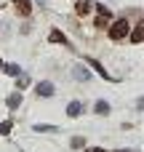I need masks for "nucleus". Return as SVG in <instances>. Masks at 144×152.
<instances>
[{
    "label": "nucleus",
    "instance_id": "f257e3e1",
    "mask_svg": "<svg viewBox=\"0 0 144 152\" xmlns=\"http://www.w3.org/2000/svg\"><path fill=\"white\" fill-rule=\"evenodd\" d=\"M128 32H131V27H128L126 19H118V21L110 27V37H112V40H123V37H128Z\"/></svg>",
    "mask_w": 144,
    "mask_h": 152
},
{
    "label": "nucleus",
    "instance_id": "f03ea898",
    "mask_svg": "<svg viewBox=\"0 0 144 152\" xmlns=\"http://www.w3.org/2000/svg\"><path fill=\"white\" fill-rule=\"evenodd\" d=\"M72 77L80 80V83H86V80H91V72H88L83 64H75V67H72Z\"/></svg>",
    "mask_w": 144,
    "mask_h": 152
},
{
    "label": "nucleus",
    "instance_id": "7ed1b4c3",
    "mask_svg": "<svg viewBox=\"0 0 144 152\" xmlns=\"http://www.w3.org/2000/svg\"><path fill=\"white\" fill-rule=\"evenodd\" d=\"M128 37H131V43H144V21H139V24L128 32Z\"/></svg>",
    "mask_w": 144,
    "mask_h": 152
},
{
    "label": "nucleus",
    "instance_id": "20e7f679",
    "mask_svg": "<svg viewBox=\"0 0 144 152\" xmlns=\"http://www.w3.org/2000/svg\"><path fill=\"white\" fill-rule=\"evenodd\" d=\"M48 40H51V43H59V45H67V35H64L61 29H51V32H48Z\"/></svg>",
    "mask_w": 144,
    "mask_h": 152
},
{
    "label": "nucleus",
    "instance_id": "39448f33",
    "mask_svg": "<svg viewBox=\"0 0 144 152\" xmlns=\"http://www.w3.org/2000/svg\"><path fill=\"white\" fill-rule=\"evenodd\" d=\"M16 11H19V16H29L32 13V3L29 0H16Z\"/></svg>",
    "mask_w": 144,
    "mask_h": 152
},
{
    "label": "nucleus",
    "instance_id": "423d86ee",
    "mask_svg": "<svg viewBox=\"0 0 144 152\" xmlns=\"http://www.w3.org/2000/svg\"><path fill=\"white\" fill-rule=\"evenodd\" d=\"M37 96H53V86H51L48 80L37 83Z\"/></svg>",
    "mask_w": 144,
    "mask_h": 152
},
{
    "label": "nucleus",
    "instance_id": "0eeeda50",
    "mask_svg": "<svg viewBox=\"0 0 144 152\" xmlns=\"http://www.w3.org/2000/svg\"><path fill=\"white\" fill-rule=\"evenodd\" d=\"M5 104H8V110H16V107L21 104V91H13V94L8 96V102H5Z\"/></svg>",
    "mask_w": 144,
    "mask_h": 152
},
{
    "label": "nucleus",
    "instance_id": "6e6552de",
    "mask_svg": "<svg viewBox=\"0 0 144 152\" xmlns=\"http://www.w3.org/2000/svg\"><path fill=\"white\" fill-rule=\"evenodd\" d=\"M3 72L11 75V77H19V75H21V67H19V64H3Z\"/></svg>",
    "mask_w": 144,
    "mask_h": 152
},
{
    "label": "nucleus",
    "instance_id": "1a4fd4ad",
    "mask_svg": "<svg viewBox=\"0 0 144 152\" xmlns=\"http://www.w3.org/2000/svg\"><path fill=\"white\" fill-rule=\"evenodd\" d=\"M75 11H77L80 16H86V13H91V0H77V5H75Z\"/></svg>",
    "mask_w": 144,
    "mask_h": 152
},
{
    "label": "nucleus",
    "instance_id": "9d476101",
    "mask_svg": "<svg viewBox=\"0 0 144 152\" xmlns=\"http://www.w3.org/2000/svg\"><path fill=\"white\" fill-rule=\"evenodd\" d=\"M80 112H83V107H80L77 102H69V104H67V115H69V118H77Z\"/></svg>",
    "mask_w": 144,
    "mask_h": 152
},
{
    "label": "nucleus",
    "instance_id": "9b49d317",
    "mask_svg": "<svg viewBox=\"0 0 144 152\" xmlns=\"http://www.w3.org/2000/svg\"><path fill=\"white\" fill-rule=\"evenodd\" d=\"M88 64H91V67H94V69H96V72H99V75H102L104 80H110V72H107V69H104V67H102L99 61H94V59H88Z\"/></svg>",
    "mask_w": 144,
    "mask_h": 152
},
{
    "label": "nucleus",
    "instance_id": "f8f14e48",
    "mask_svg": "<svg viewBox=\"0 0 144 152\" xmlns=\"http://www.w3.org/2000/svg\"><path fill=\"white\" fill-rule=\"evenodd\" d=\"M94 110H96V115H110V104H107V102H104V99H99V102H96V107H94Z\"/></svg>",
    "mask_w": 144,
    "mask_h": 152
},
{
    "label": "nucleus",
    "instance_id": "ddd939ff",
    "mask_svg": "<svg viewBox=\"0 0 144 152\" xmlns=\"http://www.w3.org/2000/svg\"><path fill=\"white\" fill-rule=\"evenodd\" d=\"M94 5H96V13H99V16H104V19H112V11H110L107 5H102V3H94Z\"/></svg>",
    "mask_w": 144,
    "mask_h": 152
},
{
    "label": "nucleus",
    "instance_id": "4468645a",
    "mask_svg": "<svg viewBox=\"0 0 144 152\" xmlns=\"http://www.w3.org/2000/svg\"><path fill=\"white\" fill-rule=\"evenodd\" d=\"M16 88H19V91L29 88V77H27V75H19V83H16Z\"/></svg>",
    "mask_w": 144,
    "mask_h": 152
},
{
    "label": "nucleus",
    "instance_id": "2eb2a0df",
    "mask_svg": "<svg viewBox=\"0 0 144 152\" xmlns=\"http://www.w3.org/2000/svg\"><path fill=\"white\" fill-rule=\"evenodd\" d=\"M11 128H13V123H11V120H3V123H0V134H3V136H8V134H11Z\"/></svg>",
    "mask_w": 144,
    "mask_h": 152
},
{
    "label": "nucleus",
    "instance_id": "dca6fc26",
    "mask_svg": "<svg viewBox=\"0 0 144 152\" xmlns=\"http://www.w3.org/2000/svg\"><path fill=\"white\" fill-rule=\"evenodd\" d=\"M35 131L45 134V131H59V128H56V126H45V123H37V126H35Z\"/></svg>",
    "mask_w": 144,
    "mask_h": 152
},
{
    "label": "nucleus",
    "instance_id": "f3484780",
    "mask_svg": "<svg viewBox=\"0 0 144 152\" xmlns=\"http://www.w3.org/2000/svg\"><path fill=\"white\" fill-rule=\"evenodd\" d=\"M83 144H86L83 136H75V139H72V147H83Z\"/></svg>",
    "mask_w": 144,
    "mask_h": 152
},
{
    "label": "nucleus",
    "instance_id": "a211bd4d",
    "mask_svg": "<svg viewBox=\"0 0 144 152\" xmlns=\"http://www.w3.org/2000/svg\"><path fill=\"white\" fill-rule=\"evenodd\" d=\"M86 152H107V150H102V147H88Z\"/></svg>",
    "mask_w": 144,
    "mask_h": 152
},
{
    "label": "nucleus",
    "instance_id": "6ab92c4d",
    "mask_svg": "<svg viewBox=\"0 0 144 152\" xmlns=\"http://www.w3.org/2000/svg\"><path fill=\"white\" fill-rule=\"evenodd\" d=\"M136 107H139V110H144V96H142V99H136Z\"/></svg>",
    "mask_w": 144,
    "mask_h": 152
},
{
    "label": "nucleus",
    "instance_id": "aec40b11",
    "mask_svg": "<svg viewBox=\"0 0 144 152\" xmlns=\"http://www.w3.org/2000/svg\"><path fill=\"white\" fill-rule=\"evenodd\" d=\"M37 3H40V5H45V0H37Z\"/></svg>",
    "mask_w": 144,
    "mask_h": 152
},
{
    "label": "nucleus",
    "instance_id": "412c9836",
    "mask_svg": "<svg viewBox=\"0 0 144 152\" xmlns=\"http://www.w3.org/2000/svg\"><path fill=\"white\" fill-rule=\"evenodd\" d=\"M0 69H3V61H0Z\"/></svg>",
    "mask_w": 144,
    "mask_h": 152
}]
</instances>
